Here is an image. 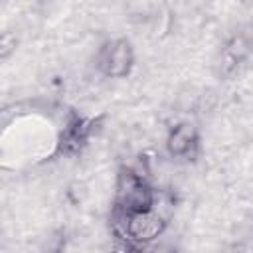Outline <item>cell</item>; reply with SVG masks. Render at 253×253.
<instances>
[{
  "mask_svg": "<svg viewBox=\"0 0 253 253\" xmlns=\"http://www.w3.org/2000/svg\"><path fill=\"white\" fill-rule=\"evenodd\" d=\"M123 235L132 243H150L164 231V217L156 210H144V211H123L119 210V217L115 221Z\"/></svg>",
  "mask_w": 253,
  "mask_h": 253,
  "instance_id": "cell-1",
  "label": "cell"
},
{
  "mask_svg": "<svg viewBox=\"0 0 253 253\" xmlns=\"http://www.w3.org/2000/svg\"><path fill=\"white\" fill-rule=\"evenodd\" d=\"M130 65H132V47L126 40L111 42L99 53V67L109 77H125Z\"/></svg>",
  "mask_w": 253,
  "mask_h": 253,
  "instance_id": "cell-2",
  "label": "cell"
},
{
  "mask_svg": "<svg viewBox=\"0 0 253 253\" xmlns=\"http://www.w3.org/2000/svg\"><path fill=\"white\" fill-rule=\"evenodd\" d=\"M196 144V130L190 125H178L168 136V150L176 156H184Z\"/></svg>",
  "mask_w": 253,
  "mask_h": 253,
  "instance_id": "cell-3",
  "label": "cell"
}]
</instances>
